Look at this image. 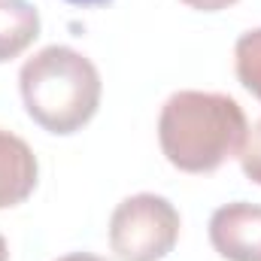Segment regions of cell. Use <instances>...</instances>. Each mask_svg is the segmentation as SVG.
Here are the masks:
<instances>
[{
    "label": "cell",
    "instance_id": "cell-1",
    "mask_svg": "<svg viewBox=\"0 0 261 261\" xmlns=\"http://www.w3.org/2000/svg\"><path fill=\"white\" fill-rule=\"evenodd\" d=\"M243 107L219 91H176L158 116V143L164 158L182 173H213L240 155L246 140Z\"/></svg>",
    "mask_w": 261,
    "mask_h": 261
},
{
    "label": "cell",
    "instance_id": "cell-2",
    "mask_svg": "<svg viewBox=\"0 0 261 261\" xmlns=\"http://www.w3.org/2000/svg\"><path fill=\"white\" fill-rule=\"evenodd\" d=\"M28 116L49 134L82 130L100 107V73L82 52L70 46H46L28 58L18 73Z\"/></svg>",
    "mask_w": 261,
    "mask_h": 261
},
{
    "label": "cell",
    "instance_id": "cell-3",
    "mask_svg": "<svg viewBox=\"0 0 261 261\" xmlns=\"http://www.w3.org/2000/svg\"><path fill=\"white\" fill-rule=\"evenodd\" d=\"M179 213L161 195L125 197L110 219V249L119 261H161L179 240Z\"/></svg>",
    "mask_w": 261,
    "mask_h": 261
},
{
    "label": "cell",
    "instance_id": "cell-4",
    "mask_svg": "<svg viewBox=\"0 0 261 261\" xmlns=\"http://www.w3.org/2000/svg\"><path fill=\"white\" fill-rule=\"evenodd\" d=\"M210 243L228 261H261V206L237 200L210 219Z\"/></svg>",
    "mask_w": 261,
    "mask_h": 261
},
{
    "label": "cell",
    "instance_id": "cell-5",
    "mask_svg": "<svg viewBox=\"0 0 261 261\" xmlns=\"http://www.w3.org/2000/svg\"><path fill=\"white\" fill-rule=\"evenodd\" d=\"M37 155L12 130L0 128V210L24 203L37 189Z\"/></svg>",
    "mask_w": 261,
    "mask_h": 261
},
{
    "label": "cell",
    "instance_id": "cell-6",
    "mask_svg": "<svg viewBox=\"0 0 261 261\" xmlns=\"http://www.w3.org/2000/svg\"><path fill=\"white\" fill-rule=\"evenodd\" d=\"M40 37V12L28 0H0V64L18 58Z\"/></svg>",
    "mask_w": 261,
    "mask_h": 261
},
{
    "label": "cell",
    "instance_id": "cell-7",
    "mask_svg": "<svg viewBox=\"0 0 261 261\" xmlns=\"http://www.w3.org/2000/svg\"><path fill=\"white\" fill-rule=\"evenodd\" d=\"M234 70L243 88L261 100V28L246 31L234 46Z\"/></svg>",
    "mask_w": 261,
    "mask_h": 261
},
{
    "label": "cell",
    "instance_id": "cell-8",
    "mask_svg": "<svg viewBox=\"0 0 261 261\" xmlns=\"http://www.w3.org/2000/svg\"><path fill=\"white\" fill-rule=\"evenodd\" d=\"M237 158H240V167H243L246 179L261 186V119L246 130V140H243Z\"/></svg>",
    "mask_w": 261,
    "mask_h": 261
},
{
    "label": "cell",
    "instance_id": "cell-9",
    "mask_svg": "<svg viewBox=\"0 0 261 261\" xmlns=\"http://www.w3.org/2000/svg\"><path fill=\"white\" fill-rule=\"evenodd\" d=\"M182 3L192 6V9H200V12H219V9H228L240 0H182Z\"/></svg>",
    "mask_w": 261,
    "mask_h": 261
},
{
    "label": "cell",
    "instance_id": "cell-10",
    "mask_svg": "<svg viewBox=\"0 0 261 261\" xmlns=\"http://www.w3.org/2000/svg\"><path fill=\"white\" fill-rule=\"evenodd\" d=\"M58 261H107V258L91 255V252H70V255H64V258H58Z\"/></svg>",
    "mask_w": 261,
    "mask_h": 261
},
{
    "label": "cell",
    "instance_id": "cell-11",
    "mask_svg": "<svg viewBox=\"0 0 261 261\" xmlns=\"http://www.w3.org/2000/svg\"><path fill=\"white\" fill-rule=\"evenodd\" d=\"M67 3L82 6V9H97V6H107V3H113V0H67Z\"/></svg>",
    "mask_w": 261,
    "mask_h": 261
},
{
    "label": "cell",
    "instance_id": "cell-12",
    "mask_svg": "<svg viewBox=\"0 0 261 261\" xmlns=\"http://www.w3.org/2000/svg\"><path fill=\"white\" fill-rule=\"evenodd\" d=\"M0 261H9V246H6L3 234H0Z\"/></svg>",
    "mask_w": 261,
    "mask_h": 261
}]
</instances>
